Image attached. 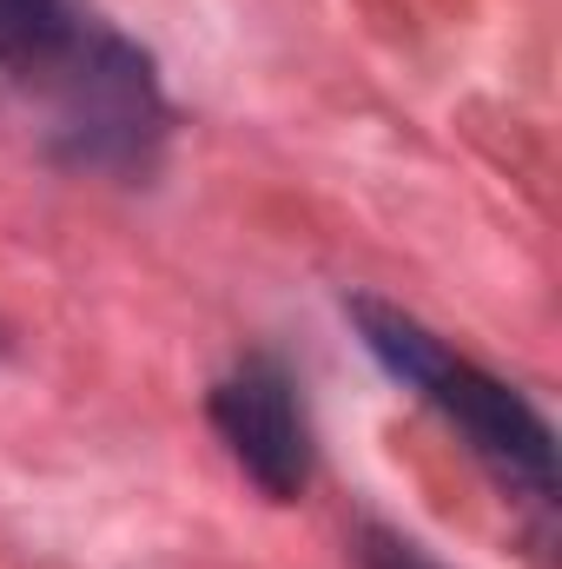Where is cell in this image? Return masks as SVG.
Instances as JSON below:
<instances>
[{"label": "cell", "instance_id": "1", "mask_svg": "<svg viewBox=\"0 0 562 569\" xmlns=\"http://www.w3.org/2000/svg\"><path fill=\"white\" fill-rule=\"evenodd\" d=\"M358 325H364V345L411 385L423 391L450 425L470 437V450L516 490H530L536 503H556V450H550V425L490 371H476L470 358H456L450 345H436L418 318L391 311V305H371L358 298L351 305Z\"/></svg>", "mask_w": 562, "mask_h": 569}, {"label": "cell", "instance_id": "2", "mask_svg": "<svg viewBox=\"0 0 562 569\" xmlns=\"http://www.w3.org/2000/svg\"><path fill=\"white\" fill-rule=\"evenodd\" d=\"M47 107H53V146L73 166H107V172L145 166L159 146V127H165L152 67L120 33H100Z\"/></svg>", "mask_w": 562, "mask_h": 569}, {"label": "cell", "instance_id": "3", "mask_svg": "<svg viewBox=\"0 0 562 569\" xmlns=\"http://www.w3.org/2000/svg\"><path fill=\"white\" fill-rule=\"evenodd\" d=\"M212 430L232 450V463L272 497L291 503L311 483V418L279 358H245L212 385Z\"/></svg>", "mask_w": 562, "mask_h": 569}, {"label": "cell", "instance_id": "4", "mask_svg": "<svg viewBox=\"0 0 562 569\" xmlns=\"http://www.w3.org/2000/svg\"><path fill=\"white\" fill-rule=\"evenodd\" d=\"M100 27L73 0H0V93L53 100Z\"/></svg>", "mask_w": 562, "mask_h": 569}, {"label": "cell", "instance_id": "5", "mask_svg": "<svg viewBox=\"0 0 562 569\" xmlns=\"http://www.w3.org/2000/svg\"><path fill=\"white\" fill-rule=\"evenodd\" d=\"M364 569H436L423 557L418 543H404V537H391V530H371L364 537Z\"/></svg>", "mask_w": 562, "mask_h": 569}]
</instances>
